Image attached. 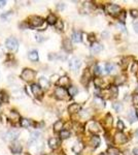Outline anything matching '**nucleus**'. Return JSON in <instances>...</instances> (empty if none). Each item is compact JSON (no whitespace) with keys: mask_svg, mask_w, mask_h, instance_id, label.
Segmentation results:
<instances>
[{"mask_svg":"<svg viewBox=\"0 0 138 155\" xmlns=\"http://www.w3.org/2000/svg\"><path fill=\"white\" fill-rule=\"evenodd\" d=\"M5 46L8 50H10L11 52H16L19 48V44L18 40L15 37H8L5 41Z\"/></svg>","mask_w":138,"mask_h":155,"instance_id":"nucleus-1","label":"nucleus"},{"mask_svg":"<svg viewBox=\"0 0 138 155\" xmlns=\"http://www.w3.org/2000/svg\"><path fill=\"white\" fill-rule=\"evenodd\" d=\"M19 134L20 133H19L18 130H8V131H6V132H4L2 134V138L5 141H15V140H17Z\"/></svg>","mask_w":138,"mask_h":155,"instance_id":"nucleus-2","label":"nucleus"},{"mask_svg":"<svg viewBox=\"0 0 138 155\" xmlns=\"http://www.w3.org/2000/svg\"><path fill=\"white\" fill-rule=\"evenodd\" d=\"M106 10H107V13L109 15L115 17L121 13V7L119 5H116V4H108L106 6Z\"/></svg>","mask_w":138,"mask_h":155,"instance_id":"nucleus-3","label":"nucleus"},{"mask_svg":"<svg viewBox=\"0 0 138 155\" xmlns=\"http://www.w3.org/2000/svg\"><path fill=\"white\" fill-rule=\"evenodd\" d=\"M34 77H35V73L32 69H29V68L24 69L23 73H22V75H21V78L23 80H25V81H28V82L32 81L34 79Z\"/></svg>","mask_w":138,"mask_h":155,"instance_id":"nucleus-4","label":"nucleus"},{"mask_svg":"<svg viewBox=\"0 0 138 155\" xmlns=\"http://www.w3.org/2000/svg\"><path fill=\"white\" fill-rule=\"evenodd\" d=\"M81 60L78 59V58H76V57H74V58H72L70 61H69V67L73 70V71H76L80 67H81Z\"/></svg>","mask_w":138,"mask_h":155,"instance_id":"nucleus-5","label":"nucleus"},{"mask_svg":"<svg viewBox=\"0 0 138 155\" xmlns=\"http://www.w3.org/2000/svg\"><path fill=\"white\" fill-rule=\"evenodd\" d=\"M43 24V19L40 17H33L30 20V26L33 28H38Z\"/></svg>","mask_w":138,"mask_h":155,"instance_id":"nucleus-6","label":"nucleus"},{"mask_svg":"<svg viewBox=\"0 0 138 155\" xmlns=\"http://www.w3.org/2000/svg\"><path fill=\"white\" fill-rule=\"evenodd\" d=\"M55 95L56 97L59 98V99H65L66 95H67V92L63 87H58V88H56L55 90Z\"/></svg>","mask_w":138,"mask_h":155,"instance_id":"nucleus-7","label":"nucleus"},{"mask_svg":"<svg viewBox=\"0 0 138 155\" xmlns=\"http://www.w3.org/2000/svg\"><path fill=\"white\" fill-rule=\"evenodd\" d=\"M31 91L37 97H40L42 95V88L37 84H32L31 85Z\"/></svg>","mask_w":138,"mask_h":155,"instance_id":"nucleus-8","label":"nucleus"},{"mask_svg":"<svg viewBox=\"0 0 138 155\" xmlns=\"http://www.w3.org/2000/svg\"><path fill=\"white\" fill-rule=\"evenodd\" d=\"M9 149H10V151H11L14 154H19V153H21V151H22V146H21L20 143L15 142V143H12V144L10 145Z\"/></svg>","mask_w":138,"mask_h":155,"instance_id":"nucleus-9","label":"nucleus"},{"mask_svg":"<svg viewBox=\"0 0 138 155\" xmlns=\"http://www.w3.org/2000/svg\"><path fill=\"white\" fill-rule=\"evenodd\" d=\"M114 141H115V143H117V144H124V143H126V142L128 141V139H127V136H126L124 133L119 132V133L115 134Z\"/></svg>","mask_w":138,"mask_h":155,"instance_id":"nucleus-10","label":"nucleus"},{"mask_svg":"<svg viewBox=\"0 0 138 155\" xmlns=\"http://www.w3.org/2000/svg\"><path fill=\"white\" fill-rule=\"evenodd\" d=\"M61 144V140L58 138H52L49 140V146L52 149H57Z\"/></svg>","mask_w":138,"mask_h":155,"instance_id":"nucleus-11","label":"nucleus"},{"mask_svg":"<svg viewBox=\"0 0 138 155\" xmlns=\"http://www.w3.org/2000/svg\"><path fill=\"white\" fill-rule=\"evenodd\" d=\"M103 50V46L99 43H93V45L91 46V52L94 53V54H97V53H100V52Z\"/></svg>","mask_w":138,"mask_h":155,"instance_id":"nucleus-12","label":"nucleus"},{"mask_svg":"<svg viewBox=\"0 0 138 155\" xmlns=\"http://www.w3.org/2000/svg\"><path fill=\"white\" fill-rule=\"evenodd\" d=\"M81 111V105L78 103H72L68 106V112L71 113V114H74V113H77Z\"/></svg>","mask_w":138,"mask_h":155,"instance_id":"nucleus-13","label":"nucleus"},{"mask_svg":"<svg viewBox=\"0 0 138 155\" xmlns=\"http://www.w3.org/2000/svg\"><path fill=\"white\" fill-rule=\"evenodd\" d=\"M28 58L31 61H37L38 60V53L36 50H32L28 53Z\"/></svg>","mask_w":138,"mask_h":155,"instance_id":"nucleus-14","label":"nucleus"},{"mask_svg":"<svg viewBox=\"0 0 138 155\" xmlns=\"http://www.w3.org/2000/svg\"><path fill=\"white\" fill-rule=\"evenodd\" d=\"M58 84L60 85V87H66V86H68L69 85V79L67 77H62L60 78V80L58 81Z\"/></svg>","mask_w":138,"mask_h":155,"instance_id":"nucleus-15","label":"nucleus"},{"mask_svg":"<svg viewBox=\"0 0 138 155\" xmlns=\"http://www.w3.org/2000/svg\"><path fill=\"white\" fill-rule=\"evenodd\" d=\"M38 85H39L41 88H49V87H50V82H49V80L45 79V78H40Z\"/></svg>","mask_w":138,"mask_h":155,"instance_id":"nucleus-16","label":"nucleus"},{"mask_svg":"<svg viewBox=\"0 0 138 155\" xmlns=\"http://www.w3.org/2000/svg\"><path fill=\"white\" fill-rule=\"evenodd\" d=\"M71 38H72V40H73L74 43H81V41H82V33L75 31V32H73Z\"/></svg>","mask_w":138,"mask_h":155,"instance_id":"nucleus-17","label":"nucleus"},{"mask_svg":"<svg viewBox=\"0 0 138 155\" xmlns=\"http://www.w3.org/2000/svg\"><path fill=\"white\" fill-rule=\"evenodd\" d=\"M63 48L66 50L67 52L71 51L72 50V46H71V41L68 39V38H66V39H64L63 40Z\"/></svg>","mask_w":138,"mask_h":155,"instance_id":"nucleus-18","label":"nucleus"},{"mask_svg":"<svg viewBox=\"0 0 138 155\" xmlns=\"http://www.w3.org/2000/svg\"><path fill=\"white\" fill-rule=\"evenodd\" d=\"M91 144L93 145L94 148H97V147L100 145V138L97 136V135L92 136V139H91Z\"/></svg>","mask_w":138,"mask_h":155,"instance_id":"nucleus-19","label":"nucleus"},{"mask_svg":"<svg viewBox=\"0 0 138 155\" xmlns=\"http://www.w3.org/2000/svg\"><path fill=\"white\" fill-rule=\"evenodd\" d=\"M57 18H56L55 15H53V14H51V15H49V17L47 18V22L50 24V25H56V23H57Z\"/></svg>","mask_w":138,"mask_h":155,"instance_id":"nucleus-20","label":"nucleus"},{"mask_svg":"<svg viewBox=\"0 0 138 155\" xmlns=\"http://www.w3.org/2000/svg\"><path fill=\"white\" fill-rule=\"evenodd\" d=\"M129 120L131 121V122H135L136 120H137V113L134 111V110H131L130 112H129Z\"/></svg>","mask_w":138,"mask_h":155,"instance_id":"nucleus-21","label":"nucleus"},{"mask_svg":"<svg viewBox=\"0 0 138 155\" xmlns=\"http://www.w3.org/2000/svg\"><path fill=\"white\" fill-rule=\"evenodd\" d=\"M63 122L61 121V120H59V121H57L55 124H54V130H55L56 132H58V131H62L63 130Z\"/></svg>","mask_w":138,"mask_h":155,"instance_id":"nucleus-22","label":"nucleus"},{"mask_svg":"<svg viewBox=\"0 0 138 155\" xmlns=\"http://www.w3.org/2000/svg\"><path fill=\"white\" fill-rule=\"evenodd\" d=\"M77 92H78V90H77V88L74 87V86H70V87L68 88V94H69L71 97L75 96V95L77 94Z\"/></svg>","mask_w":138,"mask_h":155,"instance_id":"nucleus-23","label":"nucleus"},{"mask_svg":"<svg viewBox=\"0 0 138 155\" xmlns=\"http://www.w3.org/2000/svg\"><path fill=\"white\" fill-rule=\"evenodd\" d=\"M114 69H115V65L114 64H112V63H106L105 64V70H106L107 74L112 73Z\"/></svg>","mask_w":138,"mask_h":155,"instance_id":"nucleus-24","label":"nucleus"},{"mask_svg":"<svg viewBox=\"0 0 138 155\" xmlns=\"http://www.w3.org/2000/svg\"><path fill=\"white\" fill-rule=\"evenodd\" d=\"M107 155H120V150L114 147H110L107 150Z\"/></svg>","mask_w":138,"mask_h":155,"instance_id":"nucleus-25","label":"nucleus"},{"mask_svg":"<svg viewBox=\"0 0 138 155\" xmlns=\"http://www.w3.org/2000/svg\"><path fill=\"white\" fill-rule=\"evenodd\" d=\"M31 140H30V142H35V141H37L38 139H39V136H40V132H38V131H33V132H31Z\"/></svg>","mask_w":138,"mask_h":155,"instance_id":"nucleus-26","label":"nucleus"},{"mask_svg":"<svg viewBox=\"0 0 138 155\" xmlns=\"http://www.w3.org/2000/svg\"><path fill=\"white\" fill-rule=\"evenodd\" d=\"M69 136H70V131H69V130L63 129V130L60 132V138H61V139H68Z\"/></svg>","mask_w":138,"mask_h":155,"instance_id":"nucleus-27","label":"nucleus"},{"mask_svg":"<svg viewBox=\"0 0 138 155\" xmlns=\"http://www.w3.org/2000/svg\"><path fill=\"white\" fill-rule=\"evenodd\" d=\"M109 90H110L111 95H112L113 97H116V96H117V94H119V90H117V87H116L115 85H113V86H110Z\"/></svg>","mask_w":138,"mask_h":155,"instance_id":"nucleus-28","label":"nucleus"},{"mask_svg":"<svg viewBox=\"0 0 138 155\" xmlns=\"http://www.w3.org/2000/svg\"><path fill=\"white\" fill-rule=\"evenodd\" d=\"M30 124H31V122H30V120H28V119L23 118V119L20 120V125H21L22 127H28V126H30Z\"/></svg>","mask_w":138,"mask_h":155,"instance_id":"nucleus-29","label":"nucleus"},{"mask_svg":"<svg viewBox=\"0 0 138 155\" xmlns=\"http://www.w3.org/2000/svg\"><path fill=\"white\" fill-rule=\"evenodd\" d=\"M83 146L82 144H75L74 146H73V148H72V150L75 152V153H80L82 150H83Z\"/></svg>","mask_w":138,"mask_h":155,"instance_id":"nucleus-30","label":"nucleus"},{"mask_svg":"<svg viewBox=\"0 0 138 155\" xmlns=\"http://www.w3.org/2000/svg\"><path fill=\"white\" fill-rule=\"evenodd\" d=\"M7 100H8V97H7L6 93L5 92H1L0 93V102L1 103H7Z\"/></svg>","mask_w":138,"mask_h":155,"instance_id":"nucleus-31","label":"nucleus"},{"mask_svg":"<svg viewBox=\"0 0 138 155\" xmlns=\"http://www.w3.org/2000/svg\"><path fill=\"white\" fill-rule=\"evenodd\" d=\"M112 108H113L116 112H121V111H122V109H123V105H122L121 103H113V104H112Z\"/></svg>","mask_w":138,"mask_h":155,"instance_id":"nucleus-32","label":"nucleus"},{"mask_svg":"<svg viewBox=\"0 0 138 155\" xmlns=\"http://www.w3.org/2000/svg\"><path fill=\"white\" fill-rule=\"evenodd\" d=\"M125 83V79L124 77H117L115 79V86L116 85H121V84H124Z\"/></svg>","mask_w":138,"mask_h":155,"instance_id":"nucleus-33","label":"nucleus"},{"mask_svg":"<svg viewBox=\"0 0 138 155\" xmlns=\"http://www.w3.org/2000/svg\"><path fill=\"white\" fill-rule=\"evenodd\" d=\"M94 82H95V85H96V87H102L103 81H102L101 79H95V80H94Z\"/></svg>","mask_w":138,"mask_h":155,"instance_id":"nucleus-34","label":"nucleus"},{"mask_svg":"<svg viewBox=\"0 0 138 155\" xmlns=\"http://www.w3.org/2000/svg\"><path fill=\"white\" fill-rule=\"evenodd\" d=\"M56 29H58V30H62L63 29V22L62 21H57V23H56Z\"/></svg>","mask_w":138,"mask_h":155,"instance_id":"nucleus-35","label":"nucleus"},{"mask_svg":"<svg viewBox=\"0 0 138 155\" xmlns=\"http://www.w3.org/2000/svg\"><path fill=\"white\" fill-rule=\"evenodd\" d=\"M94 73H95V75H97V76H99V75L101 74V68H100V66H98V65H96V66L94 67Z\"/></svg>","mask_w":138,"mask_h":155,"instance_id":"nucleus-36","label":"nucleus"},{"mask_svg":"<svg viewBox=\"0 0 138 155\" xmlns=\"http://www.w3.org/2000/svg\"><path fill=\"white\" fill-rule=\"evenodd\" d=\"M124 128H125V125H124V122L120 120V121L117 122V129H119V130H123V129H124Z\"/></svg>","mask_w":138,"mask_h":155,"instance_id":"nucleus-37","label":"nucleus"},{"mask_svg":"<svg viewBox=\"0 0 138 155\" xmlns=\"http://www.w3.org/2000/svg\"><path fill=\"white\" fill-rule=\"evenodd\" d=\"M35 38H36V40L39 41V43H41V41L44 40V37H43L42 35H40V34H36V35H35Z\"/></svg>","mask_w":138,"mask_h":155,"instance_id":"nucleus-38","label":"nucleus"},{"mask_svg":"<svg viewBox=\"0 0 138 155\" xmlns=\"http://www.w3.org/2000/svg\"><path fill=\"white\" fill-rule=\"evenodd\" d=\"M125 19H126V13L125 11H122L121 15H120V21L125 22Z\"/></svg>","mask_w":138,"mask_h":155,"instance_id":"nucleus-39","label":"nucleus"},{"mask_svg":"<svg viewBox=\"0 0 138 155\" xmlns=\"http://www.w3.org/2000/svg\"><path fill=\"white\" fill-rule=\"evenodd\" d=\"M133 103L135 104V105H138V93H136V94H134L133 95Z\"/></svg>","mask_w":138,"mask_h":155,"instance_id":"nucleus-40","label":"nucleus"},{"mask_svg":"<svg viewBox=\"0 0 138 155\" xmlns=\"http://www.w3.org/2000/svg\"><path fill=\"white\" fill-rule=\"evenodd\" d=\"M10 15H11V11H7V13H5V14H2V15H1V19L6 20V18H7L8 16H10Z\"/></svg>","mask_w":138,"mask_h":155,"instance_id":"nucleus-41","label":"nucleus"},{"mask_svg":"<svg viewBox=\"0 0 138 155\" xmlns=\"http://www.w3.org/2000/svg\"><path fill=\"white\" fill-rule=\"evenodd\" d=\"M130 14H131V16H132V17H134V18L138 17V10H136V9H132Z\"/></svg>","mask_w":138,"mask_h":155,"instance_id":"nucleus-42","label":"nucleus"},{"mask_svg":"<svg viewBox=\"0 0 138 155\" xmlns=\"http://www.w3.org/2000/svg\"><path fill=\"white\" fill-rule=\"evenodd\" d=\"M64 7H65V5H64V3H58L57 4V8L60 10V9H64Z\"/></svg>","mask_w":138,"mask_h":155,"instance_id":"nucleus-43","label":"nucleus"},{"mask_svg":"<svg viewBox=\"0 0 138 155\" xmlns=\"http://www.w3.org/2000/svg\"><path fill=\"white\" fill-rule=\"evenodd\" d=\"M89 40H90V41H94V40H95L94 34H90V35H89Z\"/></svg>","mask_w":138,"mask_h":155,"instance_id":"nucleus-44","label":"nucleus"},{"mask_svg":"<svg viewBox=\"0 0 138 155\" xmlns=\"http://www.w3.org/2000/svg\"><path fill=\"white\" fill-rule=\"evenodd\" d=\"M5 4H6V1H4V0H0V7H4Z\"/></svg>","mask_w":138,"mask_h":155,"instance_id":"nucleus-45","label":"nucleus"},{"mask_svg":"<svg viewBox=\"0 0 138 155\" xmlns=\"http://www.w3.org/2000/svg\"><path fill=\"white\" fill-rule=\"evenodd\" d=\"M133 26H134V29H135V31H136V32L138 33V22H135Z\"/></svg>","mask_w":138,"mask_h":155,"instance_id":"nucleus-46","label":"nucleus"},{"mask_svg":"<svg viewBox=\"0 0 138 155\" xmlns=\"http://www.w3.org/2000/svg\"><path fill=\"white\" fill-rule=\"evenodd\" d=\"M133 153H134V155H138V148H135L133 150Z\"/></svg>","mask_w":138,"mask_h":155,"instance_id":"nucleus-47","label":"nucleus"},{"mask_svg":"<svg viewBox=\"0 0 138 155\" xmlns=\"http://www.w3.org/2000/svg\"><path fill=\"white\" fill-rule=\"evenodd\" d=\"M99 155H106V154H104V153H101V154H99Z\"/></svg>","mask_w":138,"mask_h":155,"instance_id":"nucleus-48","label":"nucleus"},{"mask_svg":"<svg viewBox=\"0 0 138 155\" xmlns=\"http://www.w3.org/2000/svg\"><path fill=\"white\" fill-rule=\"evenodd\" d=\"M136 134H137V135H138V130H137V132H136Z\"/></svg>","mask_w":138,"mask_h":155,"instance_id":"nucleus-49","label":"nucleus"}]
</instances>
